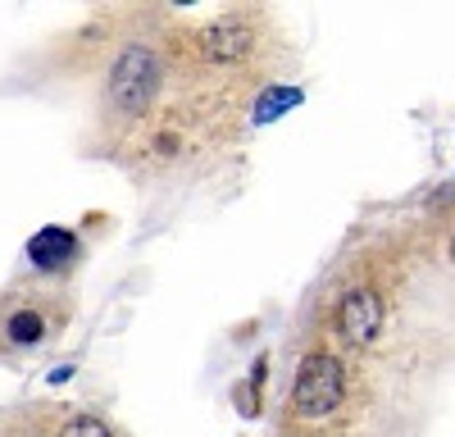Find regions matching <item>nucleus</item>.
I'll return each mask as SVG.
<instances>
[{"mask_svg":"<svg viewBox=\"0 0 455 437\" xmlns=\"http://www.w3.org/2000/svg\"><path fill=\"white\" fill-rule=\"evenodd\" d=\"M341 392H347V369L341 360L328 351H310L296 369V387H291V406L300 419H328L341 406Z\"/></svg>","mask_w":455,"mask_h":437,"instance_id":"1","label":"nucleus"},{"mask_svg":"<svg viewBox=\"0 0 455 437\" xmlns=\"http://www.w3.org/2000/svg\"><path fill=\"white\" fill-rule=\"evenodd\" d=\"M160 87V60L150 46L132 42L124 46V55L114 60L109 68V100L124 109V115H141V109L150 105V96H156Z\"/></svg>","mask_w":455,"mask_h":437,"instance_id":"2","label":"nucleus"},{"mask_svg":"<svg viewBox=\"0 0 455 437\" xmlns=\"http://www.w3.org/2000/svg\"><path fill=\"white\" fill-rule=\"evenodd\" d=\"M378 328H383V301H378V291H369V287L347 291L337 306V333L351 346H369L378 338Z\"/></svg>","mask_w":455,"mask_h":437,"instance_id":"3","label":"nucleus"},{"mask_svg":"<svg viewBox=\"0 0 455 437\" xmlns=\"http://www.w3.org/2000/svg\"><path fill=\"white\" fill-rule=\"evenodd\" d=\"M196 51H201L210 64L246 60V55H251V28H246L242 19H219V23H210V28L196 36Z\"/></svg>","mask_w":455,"mask_h":437,"instance_id":"4","label":"nucleus"},{"mask_svg":"<svg viewBox=\"0 0 455 437\" xmlns=\"http://www.w3.org/2000/svg\"><path fill=\"white\" fill-rule=\"evenodd\" d=\"M73 233L68 228H42L32 242H28V260H32V269H42V274H55V269H64L68 265V255H73Z\"/></svg>","mask_w":455,"mask_h":437,"instance_id":"5","label":"nucleus"},{"mask_svg":"<svg viewBox=\"0 0 455 437\" xmlns=\"http://www.w3.org/2000/svg\"><path fill=\"white\" fill-rule=\"evenodd\" d=\"M291 105H300V91L296 87H269L259 96V105H255V123H274L283 109H291Z\"/></svg>","mask_w":455,"mask_h":437,"instance_id":"6","label":"nucleus"},{"mask_svg":"<svg viewBox=\"0 0 455 437\" xmlns=\"http://www.w3.org/2000/svg\"><path fill=\"white\" fill-rule=\"evenodd\" d=\"M42 333H46V323H42V314H36V310L10 314V338H14L19 346H36V342H42Z\"/></svg>","mask_w":455,"mask_h":437,"instance_id":"7","label":"nucleus"},{"mask_svg":"<svg viewBox=\"0 0 455 437\" xmlns=\"http://www.w3.org/2000/svg\"><path fill=\"white\" fill-rule=\"evenodd\" d=\"M60 437H114V433H109V424H100L96 415H78V419H68V424L60 428Z\"/></svg>","mask_w":455,"mask_h":437,"instance_id":"8","label":"nucleus"},{"mask_svg":"<svg viewBox=\"0 0 455 437\" xmlns=\"http://www.w3.org/2000/svg\"><path fill=\"white\" fill-rule=\"evenodd\" d=\"M73 378V369H68V364H60V369H51V383H68Z\"/></svg>","mask_w":455,"mask_h":437,"instance_id":"9","label":"nucleus"},{"mask_svg":"<svg viewBox=\"0 0 455 437\" xmlns=\"http://www.w3.org/2000/svg\"><path fill=\"white\" fill-rule=\"evenodd\" d=\"M451 260H455V242H451Z\"/></svg>","mask_w":455,"mask_h":437,"instance_id":"10","label":"nucleus"}]
</instances>
